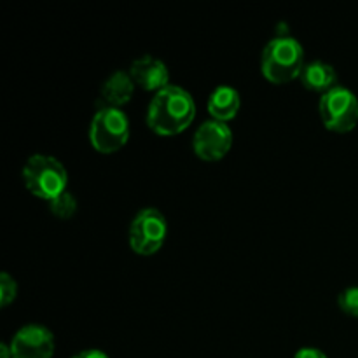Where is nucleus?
<instances>
[{
	"label": "nucleus",
	"instance_id": "4",
	"mask_svg": "<svg viewBox=\"0 0 358 358\" xmlns=\"http://www.w3.org/2000/svg\"><path fill=\"white\" fill-rule=\"evenodd\" d=\"M129 140V119L122 108L101 107L90 124V142L100 154H114Z\"/></svg>",
	"mask_w": 358,
	"mask_h": 358
},
{
	"label": "nucleus",
	"instance_id": "1",
	"mask_svg": "<svg viewBox=\"0 0 358 358\" xmlns=\"http://www.w3.org/2000/svg\"><path fill=\"white\" fill-rule=\"evenodd\" d=\"M196 117L191 94L178 86H168L154 94L147 108V126L156 135L175 136L185 131Z\"/></svg>",
	"mask_w": 358,
	"mask_h": 358
},
{
	"label": "nucleus",
	"instance_id": "13",
	"mask_svg": "<svg viewBox=\"0 0 358 358\" xmlns=\"http://www.w3.org/2000/svg\"><path fill=\"white\" fill-rule=\"evenodd\" d=\"M48 205L52 215L58 217V219H70V217L76 215L77 212V199L70 191L63 192L62 196H58L56 199L49 201Z\"/></svg>",
	"mask_w": 358,
	"mask_h": 358
},
{
	"label": "nucleus",
	"instance_id": "8",
	"mask_svg": "<svg viewBox=\"0 0 358 358\" xmlns=\"http://www.w3.org/2000/svg\"><path fill=\"white\" fill-rule=\"evenodd\" d=\"M9 348L13 358H52L55 336L42 325H24L13 336Z\"/></svg>",
	"mask_w": 358,
	"mask_h": 358
},
{
	"label": "nucleus",
	"instance_id": "17",
	"mask_svg": "<svg viewBox=\"0 0 358 358\" xmlns=\"http://www.w3.org/2000/svg\"><path fill=\"white\" fill-rule=\"evenodd\" d=\"M72 358H108V355L101 352V350L90 348V350H83V352L76 353Z\"/></svg>",
	"mask_w": 358,
	"mask_h": 358
},
{
	"label": "nucleus",
	"instance_id": "7",
	"mask_svg": "<svg viewBox=\"0 0 358 358\" xmlns=\"http://www.w3.org/2000/svg\"><path fill=\"white\" fill-rule=\"evenodd\" d=\"M233 147V131L226 122L212 119L196 129L192 138V150L203 161H220Z\"/></svg>",
	"mask_w": 358,
	"mask_h": 358
},
{
	"label": "nucleus",
	"instance_id": "3",
	"mask_svg": "<svg viewBox=\"0 0 358 358\" xmlns=\"http://www.w3.org/2000/svg\"><path fill=\"white\" fill-rule=\"evenodd\" d=\"M23 184L31 196L52 201L69 191V173L62 161L48 154H34L23 166Z\"/></svg>",
	"mask_w": 358,
	"mask_h": 358
},
{
	"label": "nucleus",
	"instance_id": "12",
	"mask_svg": "<svg viewBox=\"0 0 358 358\" xmlns=\"http://www.w3.org/2000/svg\"><path fill=\"white\" fill-rule=\"evenodd\" d=\"M299 79L306 90L322 94L329 93L338 86V72L334 66L325 62H318V59L304 65Z\"/></svg>",
	"mask_w": 358,
	"mask_h": 358
},
{
	"label": "nucleus",
	"instance_id": "5",
	"mask_svg": "<svg viewBox=\"0 0 358 358\" xmlns=\"http://www.w3.org/2000/svg\"><path fill=\"white\" fill-rule=\"evenodd\" d=\"M320 119L329 131L350 133L358 124V98L348 87L336 86L322 94L318 103Z\"/></svg>",
	"mask_w": 358,
	"mask_h": 358
},
{
	"label": "nucleus",
	"instance_id": "18",
	"mask_svg": "<svg viewBox=\"0 0 358 358\" xmlns=\"http://www.w3.org/2000/svg\"><path fill=\"white\" fill-rule=\"evenodd\" d=\"M0 353H2V358H13V353H10V348L7 345L0 346Z\"/></svg>",
	"mask_w": 358,
	"mask_h": 358
},
{
	"label": "nucleus",
	"instance_id": "14",
	"mask_svg": "<svg viewBox=\"0 0 358 358\" xmlns=\"http://www.w3.org/2000/svg\"><path fill=\"white\" fill-rule=\"evenodd\" d=\"M338 304L343 313L358 318V287L345 289L338 297Z\"/></svg>",
	"mask_w": 358,
	"mask_h": 358
},
{
	"label": "nucleus",
	"instance_id": "6",
	"mask_svg": "<svg viewBox=\"0 0 358 358\" xmlns=\"http://www.w3.org/2000/svg\"><path fill=\"white\" fill-rule=\"evenodd\" d=\"M168 236V222L157 208L140 210L129 226V247L135 254L149 257L157 254Z\"/></svg>",
	"mask_w": 358,
	"mask_h": 358
},
{
	"label": "nucleus",
	"instance_id": "10",
	"mask_svg": "<svg viewBox=\"0 0 358 358\" xmlns=\"http://www.w3.org/2000/svg\"><path fill=\"white\" fill-rule=\"evenodd\" d=\"M135 83H133L129 72L124 70H117L108 79L101 84L100 90V101H98V108L108 107V108H121L133 98L135 93Z\"/></svg>",
	"mask_w": 358,
	"mask_h": 358
},
{
	"label": "nucleus",
	"instance_id": "15",
	"mask_svg": "<svg viewBox=\"0 0 358 358\" xmlns=\"http://www.w3.org/2000/svg\"><path fill=\"white\" fill-rule=\"evenodd\" d=\"M17 296V283L9 273L0 275V306L7 308Z\"/></svg>",
	"mask_w": 358,
	"mask_h": 358
},
{
	"label": "nucleus",
	"instance_id": "2",
	"mask_svg": "<svg viewBox=\"0 0 358 358\" xmlns=\"http://www.w3.org/2000/svg\"><path fill=\"white\" fill-rule=\"evenodd\" d=\"M304 49L297 38L278 35L262 49L261 72L269 83L287 84L301 77L304 69Z\"/></svg>",
	"mask_w": 358,
	"mask_h": 358
},
{
	"label": "nucleus",
	"instance_id": "16",
	"mask_svg": "<svg viewBox=\"0 0 358 358\" xmlns=\"http://www.w3.org/2000/svg\"><path fill=\"white\" fill-rule=\"evenodd\" d=\"M294 358H327V355L318 348H301Z\"/></svg>",
	"mask_w": 358,
	"mask_h": 358
},
{
	"label": "nucleus",
	"instance_id": "9",
	"mask_svg": "<svg viewBox=\"0 0 358 358\" xmlns=\"http://www.w3.org/2000/svg\"><path fill=\"white\" fill-rule=\"evenodd\" d=\"M128 72L135 86L145 91L159 93L161 90L170 86V70H168L166 63L161 62L159 58H154V56L145 55L135 59Z\"/></svg>",
	"mask_w": 358,
	"mask_h": 358
},
{
	"label": "nucleus",
	"instance_id": "11",
	"mask_svg": "<svg viewBox=\"0 0 358 358\" xmlns=\"http://www.w3.org/2000/svg\"><path fill=\"white\" fill-rule=\"evenodd\" d=\"M208 108L210 115L215 121L227 122L238 115L241 108V96L238 90L231 86H219L212 91L208 98Z\"/></svg>",
	"mask_w": 358,
	"mask_h": 358
}]
</instances>
